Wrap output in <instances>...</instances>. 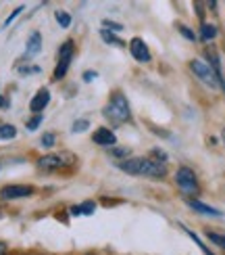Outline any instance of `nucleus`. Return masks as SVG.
Here are the masks:
<instances>
[{
    "label": "nucleus",
    "mask_w": 225,
    "mask_h": 255,
    "mask_svg": "<svg viewBox=\"0 0 225 255\" xmlns=\"http://www.w3.org/2000/svg\"><path fill=\"white\" fill-rule=\"evenodd\" d=\"M117 167L121 172L130 174V176H138V178H152V180H160L167 174V163H160L156 159L150 157H130L123 159V161L117 163Z\"/></svg>",
    "instance_id": "1"
},
{
    "label": "nucleus",
    "mask_w": 225,
    "mask_h": 255,
    "mask_svg": "<svg viewBox=\"0 0 225 255\" xmlns=\"http://www.w3.org/2000/svg\"><path fill=\"white\" fill-rule=\"evenodd\" d=\"M104 118L115 122V124H125V122L132 120L130 103H127L123 92H115L113 97L109 99V105L104 107Z\"/></svg>",
    "instance_id": "2"
},
{
    "label": "nucleus",
    "mask_w": 225,
    "mask_h": 255,
    "mask_svg": "<svg viewBox=\"0 0 225 255\" xmlns=\"http://www.w3.org/2000/svg\"><path fill=\"white\" fill-rule=\"evenodd\" d=\"M73 52H75V46H73V42L67 40V42H63L61 48H59V63H57V67H55V78L57 82L63 80L67 76V71L71 67V59H73Z\"/></svg>",
    "instance_id": "3"
},
{
    "label": "nucleus",
    "mask_w": 225,
    "mask_h": 255,
    "mask_svg": "<svg viewBox=\"0 0 225 255\" xmlns=\"http://www.w3.org/2000/svg\"><path fill=\"white\" fill-rule=\"evenodd\" d=\"M73 155L71 153H57V155H44L38 159V167L44 169V172H57L73 163Z\"/></svg>",
    "instance_id": "4"
},
{
    "label": "nucleus",
    "mask_w": 225,
    "mask_h": 255,
    "mask_svg": "<svg viewBox=\"0 0 225 255\" xmlns=\"http://www.w3.org/2000/svg\"><path fill=\"white\" fill-rule=\"evenodd\" d=\"M190 69H192V73H194V76H196L202 84H207L209 88H217V86H219L215 71H213V67L209 65V63L200 61V59H194V61H190Z\"/></svg>",
    "instance_id": "5"
},
{
    "label": "nucleus",
    "mask_w": 225,
    "mask_h": 255,
    "mask_svg": "<svg viewBox=\"0 0 225 255\" xmlns=\"http://www.w3.org/2000/svg\"><path fill=\"white\" fill-rule=\"evenodd\" d=\"M175 182H177V186L184 190L186 195H196L198 193V180H196L194 169H190L186 165L179 167L175 172Z\"/></svg>",
    "instance_id": "6"
},
{
    "label": "nucleus",
    "mask_w": 225,
    "mask_h": 255,
    "mask_svg": "<svg viewBox=\"0 0 225 255\" xmlns=\"http://www.w3.org/2000/svg\"><path fill=\"white\" fill-rule=\"evenodd\" d=\"M31 195H34V186H27V184H6L0 190V199H4V201L25 199Z\"/></svg>",
    "instance_id": "7"
},
{
    "label": "nucleus",
    "mask_w": 225,
    "mask_h": 255,
    "mask_svg": "<svg viewBox=\"0 0 225 255\" xmlns=\"http://www.w3.org/2000/svg\"><path fill=\"white\" fill-rule=\"evenodd\" d=\"M130 52H132V57L136 61H140V63H148L150 59H152L150 48L146 46V42L142 38H132L130 40Z\"/></svg>",
    "instance_id": "8"
},
{
    "label": "nucleus",
    "mask_w": 225,
    "mask_h": 255,
    "mask_svg": "<svg viewBox=\"0 0 225 255\" xmlns=\"http://www.w3.org/2000/svg\"><path fill=\"white\" fill-rule=\"evenodd\" d=\"M48 103H50V92H48V88H40V90L34 94V99L29 101V111L34 113V115H42V111L48 107Z\"/></svg>",
    "instance_id": "9"
},
{
    "label": "nucleus",
    "mask_w": 225,
    "mask_h": 255,
    "mask_svg": "<svg viewBox=\"0 0 225 255\" xmlns=\"http://www.w3.org/2000/svg\"><path fill=\"white\" fill-rule=\"evenodd\" d=\"M92 140L100 146H115L117 144V136L111 128H98L94 134H92Z\"/></svg>",
    "instance_id": "10"
},
{
    "label": "nucleus",
    "mask_w": 225,
    "mask_h": 255,
    "mask_svg": "<svg viewBox=\"0 0 225 255\" xmlns=\"http://www.w3.org/2000/svg\"><path fill=\"white\" fill-rule=\"evenodd\" d=\"M188 205L194 209V211H198V214H202V216H213V218H221V216H223L221 209L211 207V205L202 203V201H198V199H188Z\"/></svg>",
    "instance_id": "11"
},
{
    "label": "nucleus",
    "mask_w": 225,
    "mask_h": 255,
    "mask_svg": "<svg viewBox=\"0 0 225 255\" xmlns=\"http://www.w3.org/2000/svg\"><path fill=\"white\" fill-rule=\"evenodd\" d=\"M42 50V34L40 31H31L25 42V57H36Z\"/></svg>",
    "instance_id": "12"
},
{
    "label": "nucleus",
    "mask_w": 225,
    "mask_h": 255,
    "mask_svg": "<svg viewBox=\"0 0 225 255\" xmlns=\"http://www.w3.org/2000/svg\"><path fill=\"white\" fill-rule=\"evenodd\" d=\"M96 211V203L94 201H83V203L71 207V214L73 216H92Z\"/></svg>",
    "instance_id": "13"
},
{
    "label": "nucleus",
    "mask_w": 225,
    "mask_h": 255,
    "mask_svg": "<svg viewBox=\"0 0 225 255\" xmlns=\"http://www.w3.org/2000/svg\"><path fill=\"white\" fill-rule=\"evenodd\" d=\"M200 38L205 42H211L213 38H217V25L213 23H202L200 25Z\"/></svg>",
    "instance_id": "14"
},
{
    "label": "nucleus",
    "mask_w": 225,
    "mask_h": 255,
    "mask_svg": "<svg viewBox=\"0 0 225 255\" xmlns=\"http://www.w3.org/2000/svg\"><path fill=\"white\" fill-rule=\"evenodd\" d=\"M17 136V128L13 124H0V140H10Z\"/></svg>",
    "instance_id": "15"
},
{
    "label": "nucleus",
    "mask_w": 225,
    "mask_h": 255,
    "mask_svg": "<svg viewBox=\"0 0 225 255\" xmlns=\"http://www.w3.org/2000/svg\"><path fill=\"white\" fill-rule=\"evenodd\" d=\"M100 36H102V40L106 42V44H113V46H125V42L123 40H119L117 38L113 31H109V29H102L100 31Z\"/></svg>",
    "instance_id": "16"
},
{
    "label": "nucleus",
    "mask_w": 225,
    "mask_h": 255,
    "mask_svg": "<svg viewBox=\"0 0 225 255\" xmlns=\"http://www.w3.org/2000/svg\"><path fill=\"white\" fill-rule=\"evenodd\" d=\"M55 19L63 29H67L71 25V15L67 13V10H55Z\"/></svg>",
    "instance_id": "17"
},
{
    "label": "nucleus",
    "mask_w": 225,
    "mask_h": 255,
    "mask_svg": "<svg viewBox=\"0 0 225 255\" xmlns=\"http://www.w3.org/2000/svg\"><path fill=\"white\" fill-rule=\"evenodd\" d=\"M184 230H186V235H188V237H190V239H192V241H194V243H196V245L200 247V251H202V253H205V255H215V253H211V249H209V247L205 245V243H202V241H200V237H198V235H194V232H192L190 228H184Z\"/></svg>",
    "instance_id": "18"
},
{
    "label": "nucleus",
    "mask_w": 225,
    "mask_h": 255,
    "mask_svg": "<svg viewBox=\"0 0 225 255\" xmlns=\"http://www.w3.org/2000/svg\"><path fill=\"white\" fill-rule=\"evenodd\" d=\"M55 142H57V134L55 132H46L44 136L40 138V144L44 148H52V146H55Z\"/></svg>",
    "instance_id": "19"
},
{
    "label": "nucleus",
    "mask_w": 225,
    "mask_h": 255,
    "mask_svg": "<svg viewBox=\"0 0 225 255\" xmlns=\"http://www.w3.org/2000/svg\"><path fill=\"white\" fill-rule=\"evenodd\" d=\"M88 126H90L88 120H75L73 126H71V132H73V134H81V132L88 130Z\"/></svg>",
    "instance_id": "20"
},
{
    "label": "nucleus",
    "mask_w": 225,
    "mask_h": 255,
    "mask_svg": "<svg viewBox=\"0 0 225 255\" xmlns=\"http://www.w3.org/2000/svg\"><path fill=\"white\" fill-rule=\"evenodd\" d=\"M207 239L211 241V243H215L217 247H223L225 249V235H219V232H207Z\"/></svg>",
    "instance_id": "21"
},
{
    "label": "nucleus",
    "mask_w": 225,
    "mask_h": 255,
    "mask_svg": "<svg viewBox=\"0 0 225 255\" xmlns=\"http://www.w3.org/2000/svg\"><path fill=\"white\" fill-rule=\"evenodd\" d=\"M44 122V115H34V118H31L29 122H27V130L29 132H34V130H38L40 128V124Z\"/></svg>",
    "instance_id": "22"
},
{
    "label": "nucleus",
    "mask_w": 225,
    "mask_h": 255,
    "mask_svg": "<svg viewBox=\"0 0 225 255\" xmlns=\"http://www.w3.org/2000/svg\"><path fill=\"white\" fill-rule=\"evenodd\" d=\"M23 8H25V6H23V4H21V6H17V8H15V10H13V13H10V15H8V17H6V21H4V27H8V25H10V23H13V21H15V19H17V17H19V15H21V13H23Z\"/></svg>",
    "instance_id": "23"
},
{
    "label": "nucleus",
    "mask_w": 225,
    "mask_h": 255,
    "mask_svg": "<svg viewBox=\"0 0 225 255\" xmlns=\"http://www.w3.org/2000/svg\"><path fill=\"white\" fill-rule=\"evenodd\" d=\"M102 25H104V29L113 31V34H115V31H121V29H123L119 23H115V21H109V19H106V21H102Z\"/></svg>",
    "instance_id": "24"
},
{
    "label": "nucleus",
    "mask_w": 225,
    "mask_h": 255,
    "mask_svg": "<svg viewBox=\"0 0 225 255\" xmlns=\"http://www.w3.org/2000/svg\"><path fill=\"white\" fill-rule=\"evenodd\" d=\"M179 31H181V36H186L188 40H192V42L196 40V34H194V31H192V29H188L186 25H179Z\"/></svg>",
    "instance_id": "25"
},
{
    "label": "nucleus",
    "mask_w": 225,
    "mask_h": 255,
    "mask_svg": "<svg viewBox=\"0 0 225 255\" xmlns=\"http://www.w3.org/2000/svg\"><path fill=\"white\" fill-rule=\"evenodd\" d=\"M19 73L21 76H27V73H40V67L38 65H27V67H21Z\"/></svg>",
    "instance_id": "26"
},
{
    "label": "nucleus",
    "mask_w": 225,
    "mask_h": 255,
    "mask_svg": "<svg viewBox=\"0 0 225 255\" xmlns=\"http://www.w3.org/2000/svg\"><path fill=\"white\" fill-rule=\"evenodd\" d=\"M96 76H98L96 71H85L83 73V82H92V80H96Z\"/></svg>",
    "instance_id": "27"
},
{
    "label": "nucleus",
    "mask_w": 225,
    "mask_h": 255,
    "mask_svg": "<svg viewBox=\"0 0 225 255\" xmlns=\"http://www.w3.org/2000/svg\"><path fill=\"white\" fill-rule=\"evenodd\" d=\"M0 107H2V109H6V107H8V99L0 97Z\"/></svg>",
    "instance_id": "28"
},
{
    "label": "nucleus",
    "mask_w": 225,
    "mask_h": 255,
    "mask_svg": "<svg viewBox=\"0 0 225 255\" xmlns=\"http://www.w3.org/2000/svg\"><path fill=\"white\" fill-rule=\"evenodd\" d=\"M4 253V245H2V243H0V255H2Z\"/></svg>",
    "instance_id": "29"
},
{
    "label": "nucleus",
    "mask_w": 225,
    "mask_h": 255,
    "mask_svg": "<svg viewBox=\"0 0 225 255\" xmlns=\"http://www.w3.org/2000/svg\"><path fill=\"white\" fill-rule=\"evenodd\" d=\"M221 134H223V142H225V128H223V132H221Z\"/></svg>",
    "instance_id": "30"
},
{
    "label": "nucleus",
    "mask_w": 225,
    "mask_h": 255,
    "mask_svg": "<svg viewBox=\"0 0 225 255\" xmlns=\"http://www.w3.org/2000/svg\"><path fill=\"white\" fill-rule=\"evenodd\" d=\"M0 167H2V161H0Z\"/></svg>",
    "instance_id": "31"
}]
</instances>
